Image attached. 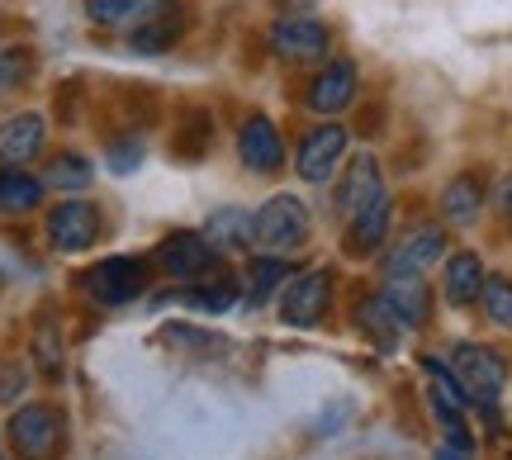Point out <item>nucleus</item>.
Here are the masks:
<instances>
[{
    "mask_svg": "<svg viewBox=\"0 0 512 460\" xmlns=\"http://www.w3.org/2000/svg\"><path fill=\"white\" fill-rule=\"evenodd\" d=\"M48 242H53L57 252H67V257L95 247L100 242V209L86 200H62L48 214Z\"/></svg>",
    "mask_w": 512,
    "mask_h": 460,
    "instance_id": "6e6552de",
    "label": "nucleus"
},
{
    "mask_svg": "<svg viewBox=\"0 0 512 460\" xmlns=\"http://www.w3.org/2000/svg\"><path fill=\"white\" fill-rule=\"evenodd\" d=\"M238 157L247 171L256 176H271L285 166V143H280V129H275L266 114H247L238 129Z\"/></svg>",
    "mask_w": 512,
    "mask_h": 460,
    "instance_id": "9b49d317",
    "label": "nucleus"
},
{
    "mask_svg": "<svg viewBox=\"0 0 512 460\" xmlns=\"http://www.w3.org/2000/svg\"><path fill=\"white\" fill-rule=\"evenodd\" d=\"M389 223H394V195L380 190L375 200L351 219V233H347V247L356 257H370V252H380L384 238H389Z\"/></svg>",
    "mask_w": 512,
    "mask_h": 460,
    "instance_id": "dca6fc26",
    "label": "nucleus"
},
{
    "mask_svg": "<svg viewBox=\"0 0 512 460\" xmlns=\"http://www.w3.org/2000/svg\"><path fill=\"white\" fill-rule=\"evenodd\" d=\"M285 280H290V266L275 257V252L271 257H256L252 261V280H247V304H266Z\"/></svg>",
    "mask_w": 512,
    "mask_h": 460,
    "instance_id": "393cba45",
    "label": "nucleus"
},
{
    "mask_svg": "<svg viewBox=\"0 0 512 460\" xmlns=\"http://www.w3.org/2000/svg\"><path fill=\"white\" fill-rule=\"evenodd\" d=\"M152 261H157L171 280H204L214 271V247H209L204 233H171V238L157 242Z\"/></svg>",
    "mask_w": 512,
    "mask_h": 460,
    "instance_id": "9d476101",
    "label": "nucleus"
},
{
    "mask_svg": "<svg viewBox=\"0 0 512 460\" xmlns=\"http://www.w3.org/2000/svg\"><path fill=\"white\" fill-rule=\"evenodd\" d=\"M171 299H181V304H195V309H204V313H228L233 304H238V280H228V276H219V280H185V290L181 295H171Z\"/></svg>",
    "mask_w": 512,
    "mask_h": 460,
    "instance_id": "4be33fe9",
    "label": "nucleus"
},
{
    "mask_svg": "<svg viewBox=\"0 0 512 460\" xmlns=\"http://www.w3.org/2000/svg\"><path fill=\"white\" fill-rule=\"evenodd\" d=\"M484 295V261L475 252H456V257L446 261V299L465 309V304H475Z\"/></svg>",
    "mask_w": 512,
    "mask_h": 460,
    "instance_id": "6ab92c4d",
    "label": "nucleus"
},
{
    "mask_svg": "<svg viewBox=\"0 0 512 460\" xmlns=\"http://www.w3.org/2000/svg\"><path fill=\"white\" fill-rule=\"evenodd\" d=\"M356 323H361V328H366V332H370V337H375V342H380L384 351H394V342H399V332H403V323H399V318H394V309L384 304V295L366 299V304L356 309Z\"/></svg>",
    "mask_w": 512,
    "mask_h": 460,
    "instance_id": "b1692460",
    "label": "nucleus"
},
{
    "mask_svg": "<svg viewBox=\"0 0 512 460\" xmlns=\"http://www.w3.org/2000/svg\"><path fill=\"white\" fill-rule=\"evenodd\" d=\"M451 375H456L465 404L494 408L498 399H503V385H508V361H503L494 347L460 342V347L451 351Z\"/></svg>",
    "mask_w": 512,
    "mask_h": 460,
    "instance_id": "f257e3e1",
    "label": "nucleus"
},
{
    "mask_svg": "<svg viewBox=\"0 0 512 460\" xmlns=\"http://www.w3.org/2000/svg\"><path fill=\"white\" fill-rule=\"evenodd\" d=\"M384 304L394 309L403 328H422L427 313H432V295H427V280L422 276H389L384 280Z\"/></svg>",
    "mask_w": 512,
    "mask_h": 460,
    "instance_id": "f3484780",
    "label": "nucleus"
},
{
    "mask_svg": "<svg viewBox=\"0 0 512 460\" xmlns=\"http://www.w3.org/2000/svg\"><path fill=\"white\" fill-rule=\"evenodd\" d=\"M29 72H34V57H29V48H5V53H0V95L19 91V86L29 81Z\"/></svg>",
    "mask_w": 512,
    "mask_h": 460,
    "instance_id": "c85d7f7f",
    "label": "nucleus"
},
{
    "mask_svg": "<svg viewBox=\"0 0 512 460\" xmlns=\"http://www.w3.org/2000/svg\"><path fill=\"white\" fill-rule=\"evenodd\" d=\"M204 238L214 252H247L256 247V214L247 209H219L214 219L204 223Z\"/></svg>",
    "mask_w": 512,
    "mask_h": 460,
    "instance_id": "a211bd4d",
    "label": "nucleus"
},
{
    "mask_svg": "<svg viewBox=\"0 0 512 460\" xmlns=\"http://www.w3.org/2000/svg\"><path fill=\"white\" fill-rule=\"evenodd\" d=\"M143 5L147 0H86V15H91L95 24H124V19H133Z\"/></svg>",
    "mask_w": 512,
    "mask_h": 460,
    "instance_id": "c756f323",
    "label": "nucleus"
},
{
    "mask_svg": "<svg viewBox=\"0 0 512 460\" xmlns=\"http://www.w3.org/2000/svg\"><path fill=\"white\" fill-rule=\"evenodd\" d=\"M143 285H147V266L138 257H110L81 276V290H86L91 304H100V309H124V304H133V299L143 295Z\"/></svg>",
    "mask_w": 512,
    "mask_h": 460,
    "instance_id": "39448f33",
    "label": "nucleus"
},
{
    "mask_svg": "<svg viewBox=\"0 0 512 460\" xmlns=\"http://www.w3.org/2000/svg\"><path fill=\"white\" fill-rule=\"evenodd\" d=\"M313 233V219L309 209L294 200V195H275L256 209V247H266L275 257H285L294 247H304Z\"/></svg>",
    "mask_w": 512,
    "mask_h": 460,
    "instance_id": "7ed1b4c3",
    "label": "nucleus"
},
{
    "mask_svg": "<svg viewBox=\"0 0 512 460\" xmlns=\"http://www.w3.org/2000/svg\"><path fill=\"white\" fill-rule=\"evenodd\" d=\"M176 152H185L190 162H200L204 152H209V119H204V114H195L190 129L176 133Z\"/></svg>",
    "mask_w": 512,
    "mask_h": 460,
    "instance_id": "7c9ffc66",
    "label": "nucleus"
},
{
    "mask_svg": "<svg viewBox=\"0 0 512 460\" xmlns=\"http://www.w3.org/2000/svg\"><path fill=\"white\" fill-rule=\"evenodd\" d=\"M0 460H5V451H0Z\"/></svg>",
    "mask_w": 512,
    "mask_h": 460,
    "instance_id": "f704fd0d",
    "label": "nucleus"
},
{
    "mask_svg": "<svg viewBox=\"0 0 512 460\" xmlns=\"http://www.w3.org/2000/svg\"><path fill=\"white\" fill-rule=\"evenodd\" d=\"M356 100V67L347 57L328 62L323 72L309 81V110L313 114H342Z\"/></svg>",
    "mask_w": 512,
    "mask_h": 460,
    "instance_id": "ddd939ff",
    "label": "nucleus"
},
{
    "mask_svg": "<svg viewBox=\"0 0 512 460\" xmlns=\"http://www.w3.org/2000/svg\"><path fill=\"white\" fill-rule=\"evenodd\" d=\"M484 313L498 328H512V280L508 276H484Z\"/></svg>",
    "mask_w": 512,
    "mask_h": 460,
    "instance_id": "a878e982",
    "label": "nucleus"
},
{
    "mask_svg": "<svg viewBox=\"0 0 512 460\" xmlns=\"http://www.w3.org/2000/svg\"><path fill=\"white\" fill-rule=\"evenodd\" d=\"M185 24H190V15H185L181 0H147L143 10L133 15V24H128V48L143 57L171 53L185 38Z\"/></svg>",
    "mask_w": 512,
    "mask_h": 460,
    "instance_id": "20e7f679",
    "label": "nucleus"
},
{
    "mask_svg": "<svg viewBox=\"0 0 512 460\" xmlns=\"http://www.w3.org/2000/svg\"><path fill=\"white\" fill-rule=\"evenodd\" d=\"M34 361H38V370H43L48 380H57V375H62V342H57V323H53V318H43V323H38V332H34Z\"/></svg>",
    "mask_w": 512,
    "mask_h": 460,
    "instance_id": "bb28decb",
    "label": "nucleus"
},
{
    "mask_svg": "<svg viewBox=\"0 0 512 460\" xmlns=\"http://www.w3.org/2000/svg\"><path fill=\"white\" fill-rule=\"evenodd\" d=\"M95 176V166L81 157V152H57L48 171H43V185L48 190H62V195H76V190H86Z\"/></svg>",
    "mask_w": 512,
    "mask_h": 460,
    "instance_id": "5701e85b",
    "label": "nucleus"
},
{
    "mask_svg": "<svg viewBox=\"0 0 512 460\" xmlns=\"http://www.w3.org/2000/svg\"><path fill=\"white\" fill-rule=\"evenodd\" d=\"M275 5H280L285 15H304V10H309V5H318V0H275Z\"/></svg>",
    "mask_w": 512,
    "mask_h": 460,
    "instance_id": "473e14b6",
    "label": "nucleus"
},
{
    "mask_svg": "<svg viewBox=\"0 0 512 460\" xmlns=\"http://www.w3.org/2000/svg\"><path fill=\"white\" fill-rule=\"evenodd\" d=\"M380 190H384L380 162H375L370 152H356L347 166V176H342V185H337V214H342V219H356Z\"/></svg>",
    "mask_w": 512,
    "mask_h": 460,
    "instance_id": "2eb2a0df",
    "label": "nucleus"
},
{
    "mask_svg": "<svg viewBox=\"0 0 512 460\" xmlns=\"http://www.w3.org/2000/svg\"><path fill=\"white\" fill-rule=\"evenodd\" d=\"M479 209H484V185H479V176H456V181L441 190V214L451 223H475Z\"/></svg>",
    "mask_w": 512,
    "mask_h": 460,
    "instance_id": "412c9836",
    "label": "nucleus"
},
{
    "mask_svg": "<svg viewBox=\"0 0 512 460\" xmlns=\"http://www.w3.org/2000/svg\"><path fill=\"white\" fill-rule=\"evenodd\" d=\"M43 190L48 185L38 176H29L24 166H0V214H29V209H38Z\"/></svg>",
    "mask_w": 512,
    "mask_h": 460,
    "instance_id": "aec40b11",
    "label": "nucleus"
},
{
    "mask_svg": "<svg viewBox=\"0 0 512 460\" xmlns=\"http://www.w3.org/2000/svg\"><path fill=\"white\" fill-rule=\"evenodd\" d=\"M498 214H503L512 228V176H503V185H498Z\"/></svg>",
    "mask_w": 512,
    "mask_h": 460,
    "instance_id": "2f4dec72",
    "label": "nucleus"
},
{
    "mask_svg": "<svg viewBox=\"0 0 512 460\" xmlns=\"http://www.w3.org/2000/svg\"><path fill=\"white\" fill-rule=\"evenodd\" d=\"M446 257V228H437V223H422V228H413L408 238L389 252V276H422L427 266H437V261Z\"/></svg>",
    "mask_w": 512,
    "mask_h": 460,
    "instance_id": "f8f14e48",
    "label": "nucleus"
},
{
    "mask_svg": "<svg viewBox=\"0 0 512 460\" xmlns=\"http://www.w3.org/2000/svg\"><path fill=\"white\" fill-rule=\"evenodd\" d=\"M437 460H470V456H465V451H456V446H446V451H441Z\"/></svg>",
    "mask_w": 512,
    "mask_h": 460,
    "instance_id": "72a5a7b5",
    "label": "nucleus"
},
{
    "mask_svg": "<svg viewBox=\"0 0 512 460\" xmlns=\"http://www.w3.org/2000/svg\"><path fill=\"white\" fill-rule=\"evenodd\" d=\"M332 304V276L328 271H304V276H290L285 290H280V318L290 328H313Z\"/></svg>",
    "mask_w": 512,
    "mask_h": 460,
    "instance_id": "0eeeda50",
    "label": "nucleus"
},
{
    "mask_svg": "<svg viewBox=\"0 0 512 460\" xmlns=\"http://www.w3.org/2000/svg\"><path fill=\"white\" fill-rule=\"evenodd\" d=\"M143 157H147V143L138 138V133H128V138L110 143V152H105V166H110L114 176H133V171L143 166Z\"/></svg>",
    "mask_w": 512,
    "mask_h": 460,
    "instance_id": "cd10ccee",
    "label": "nucleus"
},
{
    "mask_svg": "<svg viewBox=\"0 0 512 460\" xmlns=\"http://www.w3.org/2000/svg\"><path fill=\"white\" fill-rule=\"evenodd\" d=\"M67 442V423L62 413L48 404H24L10 418V446L19 460H57Z\"/></svg>",
    "mask_w": 512,
    "mask_h": 460,
    "instance_id": "f03ea898",
    "label": "nucleus"
},
{
    "mask_svg": "<svg viewBox=\"0 0 512 460\" xmlns=\"http://www.w3.org/2000/svg\"><path fill=\"white\" fill-rule=\"evenodd\" d=\"M48 143V124H43V114H15V119H5L0 124V166H24L34 162L38 152Z\"/></svg>",
    "mask_w": 512,
    "mask_h": 460,
    "instance_id": "4468645a",
    "label": "nucleus"
},
{
    "mask_svg": "<svg viewBox=\"0 0 512 460\" xmlns=\"http://www.w3.org/2000/svg\"><path fill=\"white\" fill-rule=\"evenodd\" d=\"M347 129L342 124H323V129L304 133V143H299V152H294V171L304 176V181H332V171L342 166V157H347Z\"/></svg>",
    "mask_w": 512,
    "mask_h": 460,
    "instance_id": "1a4fd4ad",
    "label": "nucleus"
},
{
    "mask_svg": "<svg viewBox=\"0 0 512 460\" xmlns=\"http://www.w3.org/2000/svg\"><path fill=\"white\" fill-rule=\"evenodd\" d=\"M332 48L328 24H318L309 15H285L271 24V53L290 67H309V62H323Z\"/></svg>",
    "mask_w": 512,
    "mask_h": 460,
    "instance_id": "423d86ee",
    "label": "nucleus"
}]
</instances>
